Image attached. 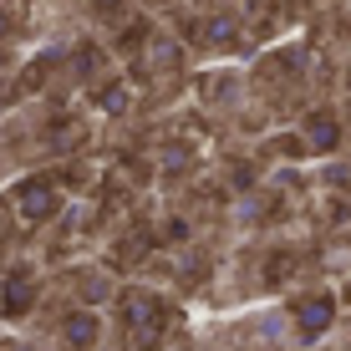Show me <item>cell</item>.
I'll return each mask as SVG.
<instances>
[{"label": "cell", "mask_w": 351, "mask_h": 351, "mask_svg": "<svg viewBox=\"0 0 351 351\" xmlns=\"http://www.w3.org/2000/svg\"><path fill=\"white\" fill-rule=\"evenodd\" d=\"M326 321H331V306H326V300H311V306L300 311V331H306V336L326 331Z\"/></svg>", "instance_id": "cell-1"}, {"label": "cell", "mask_w": 351, "mask_h": 351, "mask_svg": "<svg viewBox=\"0 0 351 351\" xmlns=\"http://www.w3.org/2000/svg\"><path fill=\"white\" fill-rule=\"evenodd\" d=\"M66 341L77 346V351H87V346L97 341V321H92V316H77V321H71V331H66Z\"/></svg>", "instance_id": "cell-2"}, {"label": "cell", "mask_w": 351, "mask_h": 351, "mask_svg": "<svg viewBox=\"0 0 351 351\" xmlns=\"http://www.w3.org/2000/svg\"><path fill=\"white\" fill-rule=\"evenodd\" d=\"M26 209H31V214H46V209H51V189H46V184H31V189H26Z\"/></svg>", "instance_id": "cell-3"}, {"label": "cell", "mask_w": 351, "mask_h": 351, "mask_svg": "<svg viewBox=\"0 0 351 351\" xmlns=\"http://www.w3.org/2000/svg\"><path fill=\"white\" fill-rule=\"evenodd\" d=\"M21 306H31V290H26V285H10V295H5V311L16 316Z\"/></svg>", "instance_id": "cell-4"}]
</instances>
